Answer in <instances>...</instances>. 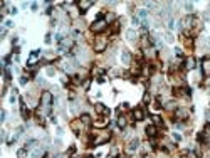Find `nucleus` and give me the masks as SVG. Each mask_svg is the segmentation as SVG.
I'll return each instance as SVG.
<instances>
[{"instance_id":"nucleus-1","label":"nucleus","mask_w":210,"mask_h":158,"mask_svg":"<svg viewBox=\"0 0 210 158\" xmlns=\"http://www.w3.org/2000/svg\"><path fill=\"white\" fill-rule=\"evenodd\" d=\"M40 114H51L52 111V93L44 91L40 94V108H39Z\"/></svg>"},{"instance_id":"nucleus-2","label":"nucleus","mask_w":210,"mask_h":158,"mask_svg":"<svg viewBox=\"0 0 210 158\" xmlns=\"http://www.w3.org/2000/svg\"><path fill=\"white\" fill-rule=\"evenodd\" d=\"M111 140V133L108 130H99V131H93V146H99L104 145Z\"/></svg>"},{"instance_id":"nucleus-3","label":"nucleus","mask_w":210,"mask_h":158,"mask_svg":"<svg viewBox=\"0 0 210 158\" xmlns=\"http://www.w3.org/2000/svg\"><path fill=\"white\" fill-rule=\"evenodd\" d=\"M106 27H108V22H106V19L99 17V19H96L94 22H93V25H91V30H93L94 34H101V32H104V30H106Z\"/></svg>"},{"instance_id":"nucleus-4","label":"nucleus","mask_w":210,"mask_h":158,"mask_svg":"<svg viewBox=\"0 0 210 158\" xmlns=\"http://www.w3.org/2000/svg\"><path fill=\"white\" fill-rule=\"evenodd\" d=\"M108 47V37H96L94 40V51L96 52H103Z\"/></svg>"},{"instance_id":"nucleus-5","label":"nucleus","mask_w":210,"mask_h":158,"mask_svg":"<svg viewBox=\"0 0 210 158\" xmlns=\"http://www.w3.org/2000/svg\"><path fill=\"white\" fill-rule=\"evenodd\" d=\"M182 27L185 29V30H190L192 27H193V24H195V17L193 15H187V17H183L182 19Z\"/></svg>"},{"instance_id":"nucleus-6","label":"nucleus","mask_w":210,"mask_h":158,"mask_svg":"<svg viewBox=\"0 0 210 158\" xmlns=\"http://www.w3.org/2000/svg\"><path fill=\"white\" fill-rule=\"evenodd\" d=\"M94 111L97 114H101V116H109V108H106V106L103 104V103H96L94 104Z\"/></svg>"},{"instance_id":"nucleus-7","label":"nucleus","mask_w":210,"mask_h":158,"mask_svg":"<svg viewBox=\"0 0 210 158\" xmlns=\"http://www.w3.org/2000/svg\"><path fill=\"white\" fill-rule=\"evenodd\" d=\"M39 52H40V51H32V54H30L29 59H27V67H36L37 59H39Z\"/></svg>"},{"instance_id":"nucleus-8","label":"nucleus","mask_w":210,"mask_h":158,"mask_svg":"<svg viewBox=\"0 0 210 158\" xmlns=\"http://www.w3.org/2000/svg\"><path fill=\"white\" fill-rule=\"evenodd\" d=\"M145 120V111L141 108H134L133 109V121H143Z\"/></svg>"},{"instance_id":"nucleus-9","label":"nucleus","mask_w":210,"mask_h":158,"mask_svg":"<svg viewBox=\"0 0 210 158\" xmlns=\"http://www.w3.org/2000/svg\"><path fill=\"white\" fill-rule=\"evenodd\" d=\"M138 148H140V140H138V138H133V140L128 143V148H126V151H128V153H134Z\"/></svg>"},{"instance_id":"nucleus-10","label":"nucleus","mask_w":210,"mask_h":158,"mask_svg":"<svg viewBox=\"0 0 210 158\" xmlns=\"http://www.w3.org/2000/svg\"><path fill=\"white\" fill-rule=\"evenodd\" d=\"M202 74L205 76V77H210V59H203L202 61Z\"/></svg>"},{"instance_id":"nucleus-11","label":"nucleus","mask_w":210,"mask_h":158,"mask_svg":"<svg viewBox=\"0 0 210 158\" xmlns=\"http://www.w3.org/2000/svg\"><path fill=\"white\" fill-rule=\"evenodd\" d=\"M93 7V2L91 0H81V2H77V9L81 10V12H86L88 9H91Z\"/></svg>"},{"instance_id":"nucleus-12","label":"nucleus","mask_w":210,"mask_h":158,"mask_svg":"<svg viewBox=\"0 0 210 158\" xmlns=\"http://www.w3.org/2000/svg\"><path fill=\"white\" fill-rule=\"evenodd\" d=\"M82 126H84V124H82L81 120H74V121H71V130H72L74 133H77V135L82 131Z\"/></svg>"},{"instance_id":"nucleus-13","label":"nucleus","mask_w":210,"mask_h":158,"mask_svg":"<svg viewBox=\"0 0 210 158\" xmlns=\"http://www.w3.org/2000/svg\"><path fill=\"white\" fill-rule=\"evenodd\" d=\"M145 131H146V136H148V138H151V140L156 136V135H158V133H156L158 130H156V126H155V124H148Z\"/></svg>"},{"instance_id":"nucleus-14","label":"nucleus","mask_w":210,"mask_h":158,"mask_svg":"<svg viewBox=\"0 0 210 158\" xmlns=\"http://www.w3.org/2000/svg\"><path fill=\"white\" fill-rule=\"evenodd\" d=\"M121 62L124 66H130L131 64V54L128 52V51H121Z\"/></svg>"},{"instance_id":"nucleus-15","label":"nucleus","mask_w":210,"mask_h":158,"mask_svg":"<svg viewBox=\"0 0 210 158\" xmlns=\"http://www.w3.org/2000/svg\"><path fill=\"white\" fill-rule=\"evenodd\" d=\"M183 67H185V69H188V71H192V69H195V59H193V57H187V59H185V62H183Z\"/></svg>"},{"instance_id":"nucleus-16","label":"nucleus","mask_w":210,"mask_h":158,"mask_svg":"<svg viewBox=\"0 0 210 158\" xmlns=\"http://www.w3.org/2000/svg\"><path fill=\"white\" fill-rule=\"evenodd\" d=\"M175 116H176V120H187L188 118V111H185V109H176L175 111Z\"/></svg>"},{"instance_id":"nucleus-17","label":"nucleus","mask_w":210,"mask_h":158,"mask_svg":"<svg viewBox=\"0 0 210 158\" xmlns=\"http://www.w3.org/2000/svg\"><path fill=\"white\" fill-rule=\"evenodd\" d=\"M126 39H128L130 42H134V40L138 39V32L133 30V29H131V30H128V32H126Z\"/></svg>"},{"instance_id":"nucleus-18","label":"nucleus","mask_w":210,"mask_h":158,"mask_svg":"<svg viewBox=\"0 0 210 158\" xmlns=\"http://www.w3.org/2000/svg\"><path fill=\"white\" fill-rule=\"evenodd\" d=\"M42 155H44V148H42V146H39V148H36V150L32 151L30 158H40Z\"/></svg>"},{"instance_id":"nucleus-19","label":"nucleus","mask_w":210,"mask_h":158,"mask_svg":"<svg viewBox=\"0 0 210 158\" xmlns=\"http://www.w3.org/2000/svg\"><path fill=\"white\" fill-rule=\"evenodd\" d=\"M79 120L82 121V124H84V126H89V124H93V120H91V116H89V114H82Z\"/></svg>"},{"instance_id":"nucleus-20","label":"nucleus","mask_w":210,"mask_h":158,"mask_svg":"<svg viewBox=\"0 0 210 158\" xmlns=\"http://www.w3.org/2000/svg\"><path fill=\"white\" fill-rule=\"evenodd\" d=\"M126 124H128V121H126V118H124V116H119V118H118V126H119L121 130H124V128H126Z\"/></svg>"},{"instance_id":"nucleus-21","label":"nucleus","mask_w":210,"mask_h":158,"mask_svg":"<svg viewBox=\"0 0 210 158\" xmlns=\"http://www.w3.org/2000/svg\"><path fill=\"white\" fill-rule=\"evenodd\" d=\"M93 124H94V126H97V128H104V126L108 124V120H106V118H101L99 121H94Z\"/></svg>"},{"instance_id":"nucleus-22","label":"nucleus","mask_w":210,"mask_h":158,"mask_svg":"<svg viewBox=\"0 0 210 158\" xmlns=\"http://www.w3.org/2000/svg\"><path fill=\"white\" fill-rule=\"evenodd\" d=\"M153 124L155 126H163V120L160 116H153Z\"/></svg>"},{"instance_id":"nucleus-23","label":"nucleus","mask_w":210,"mask_h":158,"mask_svg":"<svg viewBox=\"0 0 210 158\" xmlns=\"http://www.w3.org/2000/svg\"><path fill=\"white\" fill-rule=\"evenodd\" d=\"M27 157V148H20L17 151V158H25Z\"/></svg>"},{"instance_id":"nucleus-24","label":"nucleus","mask_w":210,"mask_h":158,"mask_svg":"<svg viewBox=\"0 0 210 158\" xmlns=\"http://www.w3.org/2000/svg\"><path fill=\"white\" fill-rule=\"evenodd\" d=\"M36 143H37L36 140H29V141H25V146H24V148L30 150V148H34V145H36Z\"/></svg>"},{"instance_id":"nucleus-25","label":"nucleus","mask_w":210,"mask_h":158,"mask_svg":"<svg viewBox=\"0 0 210 158\" xmlns=\"http://www.w3.org/2000/svg\"><path fill=\"white\" fill-rule=\"evenodd\" d=\"M165 108H167L168 111H172L173 108H176V103H175V101H168V103H165Z\"/></svg>"},{"instance_id":"nucleus-26","label":"nucleus","mask_w":210,"mask_h":158,"mask_svg":"<svg viewBox=\"0 0 210 158\" xmlns=\"http://www.w3.org/2000/svg\"><path fill=\"white\" fill-rule=\"evenodd\" d=\"M119 30V20H116L115 24H113V27H111V34H116Z\"/></svg>"},{"instance_id":"nucleus-27","label":"nucleus","mask_w":210,"mask_h":158,"mask_svg":"<svg viewBox=\"0 0 210 158\" xmlns=\"http://www.w3.org/2000/svg\"><path fill=\"white\" fill-rule=\"evenodd\" d=\"M45 59H47V61H52V59H56V54L52 52V51H47V52H45Z\"/></svg>"},{"instance_id":"nucleus-28","label":"nucleus","mask_w":210,"mask_h":158,"mask_svg":"<svg viewBox=\"0 0 210 158\" xmlns=\"http://www.w3.org/2000/svg\"><path fill=\"white\" fill-rule=\"evenodd\" d=\"M146 15H148V10H140V12H138V17L143 19V20L146 19Z\"/></svg>"},{"instance_id":"nucleus-29","label":"nucleus","mask_w":210,"mask_h":158,"mask_svg":"<svg viewBox=\"0 0 210 158\" xmlns=\"http://www.w3.org/2000/svg\"><path fill=\"white\" fill-rule=\"evenodd\" d=\"M27 83H29V76H25V74H24V76L20 77V84H22V86H25Z\"/></svg>"},{"instance_id":"nucleus-30","label":"nucleus","mask_w":210,"mask_h":158,"mask_svg":"<svg viewBox=\"0 0 210 158\" xmlns=\"http://www.w3.org/2000/svg\"><path fill=\"white\" fill-rule=\"evenodd\" d=\"M3 77H5V83H10V72H9V69L3 71Z\"/></svg>"},{"instance_id":"nucleus-31","label":"nucleus","mask_w":210,"mask_h":158,"mask_svg":"<svg viewBox=\"0 0 210 158\" xmlns=\"http://www.w3.org/2000/svg\"><path fill=\"white\" fill-rule=\"evenodd\" d=\"M185 9H187V12H192L193 10V3L192 2H185Z\"/></svg>"},{"instance_id":"nucleus-32","label":"nucleus","mask_w":210,"mask_h":158,"mask_svg":"<svg viewBox=\"0 0 210 158\" xmlns=\"http://www.w3.org/2000/svg\"><path fill=\"white\" fill-rule=\"evenodd\" d=\"M165 37H167V42H173V40H175L172 32H167V35H165Z\"/></svg>"},{"instance_id":"nucleus-33","label":"nucleus","mask_w":210,"mask_h":158,"mask_svg":"<svg viewBox=\"0 0 210 158\" xmlns=\"http://www.w3.org/2000/svg\"><path fill=\"white\" fill-rule=\"evenodd\" d=\"M172 138H173V141H180V140H182V135H178V133H173Z\"/></svg>"},{"instance_id":"nucleus-34","label":"nucleus","mask_w":210,"mask_h":158,"mask_svg":"<svg viewBox=\"0 0 210 158\" xmlns=\"http://www.w3.org/2000/svg\"><path fill=\"white\" fill-rule=\"evenodd\" d=\"M56 74V69L54 67H47V76H54Z\"/></svg>"},{"instance_id":"nucleus-35","label":"nucleus","mask_w":210,"mask_h":158,"mask_svg":"<svg viewBox=\"0 0 210 158\" xmlns=\"http://www.w3.org/2000/svg\"><path fill=\"white\" fill-rule=\"evenodd\" d=\"M133 24H134V25H140V24H141V20H140L138 15H134V17H133Z\"/></svg>"},{"instance_id":"nucleus-36","label":"nucleus","mask_w":210,"mask_h":158,"mask_svg":"<svg viewBox=\"0 0 210 158\" xmlns=\"http://www.w3.org/2000/svg\"><path fill=\"white\" fill-rule=\"evenodd\" d=\"M185 46H187V47H193V40H192V39H187V40H185Z\"/></svg>"},{"instance_id":"nucleus-37","label":"nucleus","mask_w":210,"mask_h":158,"mask_svg":"<svg viewBox=\"0 0 210 158\" xmlns=\"http://www.w3.org/2000/svg\"><path fill=\"white\" fill-rule=\"evenodd\" d=\"M67 153H69V155H74V153H76V148H74V146H71V148H69V151H67Z\"/></svg>"},{"instance_id":"nucleus-38","label":"nucleus","mask_w":210,"mask_h":158,"mask_svg":"<svg viewBox=\"0 0 210 158\" xmlns=\"http://www.w3.org/2000/svg\"><path fill=\"white\" fill-rule=\"evenodd\" d=\"M143 101H145V103H148V101H150V94H148V93L145 94V98H143Z\"/></svg>"},{"instance_id":"nucleus-39","label":"nucleus","mask_w":210,"mask_h":158,"mask_svg":"<svg viewBox=\"0 0 210 158\" xmlns=\"http://www.w3.org/2000/svg\"><path fill=\"white\" fill-rule=\"evenodd\" d=\"M5 27H14V24H12L10 20H7V22H5Z\"/></svg>"},{"instance_id":"nucleus-40","label":"nucleus","mask_w":210,"mask_h":158,"mask_svg":"<svg viewBox=\"0 0 210 158\" xmlns=\"http://www.w3.org/2000/svg\"><path fill=\"white\" fill-rule=\"evenodd\" d=\"M51 40H52V39H51V34H47V35H45V42H47V44H49V42H51Z\"/></svg>"},{"instance_id":"nucleus-41","label":"nucleus","mask_w":210,"mask_h":158,"mask_svg":"<svg viewBox=\"0 0 210 158\" xmlns=\"http://www.w3.org/2000/svg\"><path fill=\"white\" fill-rule=\"evenodd\" d=\"M37 7H39V3H36V2H34V3H32V10H37Z\"/></svg>"},{"instance_id":"nucleus-42","label":"nucleus","mask_w":210,"mask_h":158,"mask_svg":"<svg viewBox=\"0 0 210 158\" xmlns=\"http://www.w3.org/2000/svg\"><path fill=\"white\" fill-rule=\"evenodd\" d=\"M175 54H176V56L180 57V56H182V51H180V49H175Z\"/></svg>"},{"instance_id":"nucleus-43","label":"nucleus","mask_w":210,"mask_h":158,"mask_svg":"<svg viewBox=\"0 0 210 158\" xmlns=\"http://www.w3.org/2000/svg\"><path fill=\"white\" fill-rule=\"evenodd\" d=\"M205 131H210V123L205 124Z\"/></svg>"},{"instance_id":"nucleus-44","label":"nucleus","mask_w":210,"mask_h":158,"mask_svg":"<svg viewBox=\"0 0 210 158\" xmlns=\"http://www.w3.org/2000/svg\"><path fill=\"white\" fill-rule=\"evenodd\" d=\"M205 116H207V118H210V109H207V111H205Z\"/></svg>"},{"instance_id":"nucleus-45","label":"nucleus","mask_w":210,"mask_h":158,"mask_svg":"<svg viewBox=\"0 0 210 158\" xmlns=\"http://www.w3.org/2000/svg\"><path fill=\"white\" fill-rule=\"evenodd\" d=\"M205 44H207V46H209V47H210V37H209V39H207V40H205Z\"/></svg>"},{"instance_id":"nucleus-46","label":"nucleus","mask_w":210,"mask_h":158,"mask_svg":"<svg viewBox=\"0 0 210 158\" xmlns=\"http://www.w3.org/2000/svg\"><path fill=\"white\" fill-rule=\"evenodd\" d=\"M84 158H94V157H93V155H86Z\"/></svg>"}]
</instances>
